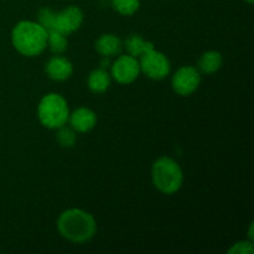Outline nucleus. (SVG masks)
I'll return each instance as SVG.
<instances>
[{"instance_id": "nucleus-1", "label": "nucleus", "mask_w": 254, "mask_h": 254, "mask_svg": "<svg viewBox=\"0 0 254 254\" xmlns=\"http://www.w3.org/2000/svg\"><path fill=\"white\" fill-rule=\"evenodd\" d=\"M60 235L72 243H84L94 237L97 222L93 216L81 208L64 211L57 218Z\"/></svg>"}, {"instance_id": "nucleus-2", "label": "nucleus", "mask_w": 254, "mask_h": 254, "mask_svg": "<svg viewBox=\"0 0 254 254\" xmlns=\"http://www.w3.org/2000/svg\"><path fill=\"white\" fill-rule=\"evenodd\" d=\"M14 49L24 56H37L47 46V31L35 21L22 20L17 22L11 31Z\"/></svg>"}, {"instance_id": "nucleus-3", "label": "nucleus", "mask_w": 254, "mask_h": 254, "mask_svg": "<svg viewBox=\"0 0 254 254\" xmlns=\"http://www.w3.org/2000/svg\"><path fill=\"white\" fill-rule=\"evenodd\" d=\"M151 180L160 192L173 195L183 186V169L174 159L161 156L151 166Z\"/></svg>"}, {"instance_id": "nucleus-4", "label": "nucleus", "mask_w": 254, "mask_h": 254, "mask_svg": "<svg viewBox=\"0 0 254 254\" xmlns=\"http://www.w3.org/2000/svg\"><path fill=\"white\" fill-rule=\"evenodd\" d=\"M69 109L67 101L59 93L44 96L37 106V118L49 129H59L68 122Z\"/></svg>"}, {"instance_id": "nucleus-5", "label": "nucleus", "mask_w": 254, "mask_h": 254, "mask_svg": "<svg viewBox=\"0 0 254 254\" xmlns=\"http://www.w3.org/2000/svg\"><path fill=\"white\" fill-rule=\"evenodd\" d=\"M139 66L145 76L155 81L164 79L170 74L171 71V64L168 57L163 52L156 51L155 49L141 55Z\"/></svg>"}, {"instance_id": "nucleus-6", "label": "nucleus", "mask_w": 254, "mask_h": 254, "mask_svg": "<svg viewBox=\"0 0 254 254\" xmlns=\"http://www.w3.org/2000/svg\"><path fill=\"white\" fill-rule=\"evenodd\" d=\"M201 83V74L197 68L192 66L180 67L171 79L173 89L180 96H190L197 91Z\"/></svg>"}, {"instance_id": "nucleus-7", "label": "nucleus", "mask_w": 254, "mask_h": 254, "mask_svg": "<svg viewBox=\"0 0 254 254\" xmlns=\"http://www.w3.org/2000/svg\"><path fill=\"white\" fill-rule=\"evenodd\" d=\"M140 73V66L136 57L131 55H122L112 64V77L118 83L129 84L135 81Z\"/></svg>"}, {"instance_id": "nucleus-8", "label": "nucleus", "mask_w": 254, "mask_h": 254, "mask_svg": "<svg viewBox=\"0 0 254 254\" xmlns=\"http://www.w3.org/2000/svg\"><path fill=\"white\" fill-rule=\"evenodd\" d=\"M83 22V12L78 6L69 5L61 11L56 12L55 19V31L64 35H69L77 31Z\"/></svg>"}, {"instance_id": "nucleus-9", "label": "nucleus", "mask_w": 254, "mask_h": 254, "mask_svg": "<svg viewBox=\"0 0 254 254\" xmlns=\"http://www.w3.org/2000/svg\"><path fill=\"white\" fill-rule=\"evenodd\" d=\"M45 72L54 81H66L73 73V66L66 57L54 56L47 61Z\"/></svg>"}, {"instance_id": "nucleus-10", "label": "nucleus", "mask_w": 254, "mask_h": 254, "mask_svg": "<svg viewBox=\"0 0 254 254\" xmlns=\"http://www.w3.org/2000/svg\"><path fill=\"white\" fill-rule=\"evenodd\" d=\"M68 121L73 130L78 131V133H87L96 126L97 116L92 109L81 107V108H77L72 114H69Z\"/></svg>"}, {"instance_id": "nucleus-11", "label": "nucleus", "mask_w": 254, "mask_h": 254, "mask_svg": "<svg viewBox=\"0 0 254 254\" xmlns=\"http://www.w3.org/2000/svg\"><path fill=\"white\" fill-rule=\"evenodd\" d=\"M97 52L104 57H111L118 55L122 51V40L114 34H103L97 39L94 44Z\"/></svg>"}, {"instance_id": "nucleus-12", "label": "nucleus", "mask_w": 254, "mask_h": 254, "mask_svg": "<svg viewBox=\"0 0 254 254\" xmlns=\"http://www.w3.org/2000/svg\"><path fill=\"white\" fill-rule=\"evenodd\" d=\"M223 64L222 55L218 51H207L202 54L198 60V71L202 73L211 74L217 72Z\"/></svg>"}, {"instance_id": "nucleus-13", "label": "nucleus", "mask_w": 254, "mask_h": 254, "mask_svg": "<svg viewBox=\"0 0 254 254\" xmlns=\"http://www.w3.org/2000/svg\"><path fill=\"white\" fill-rule=\"evenodd\" d=\"M126 47L128 50L129 55L134 57H140L145 52L154 50V44L151 41H146L139 34H131L127 37Z\"/></svg>"}, {"instance_id": "nucleus-14", "label": "nucleus", "mask_w": 254, "mask_h": 254, "mask_svg": "<svg viewBox=\"0 0 254 254\" xmlns=\"http://www.w3.org/2000/svg\"><path fill=\"white\" fill-rule=\"evenodd\" d=\"M87 83H88V88L93 93H103L111 86V76L103 68L94 69L89 73Z\"/></svg>"}, {"instance_id": "nucleus-15", "label": "nucleus", "mask_w": 254, "mask_h": 254, "mask_svg": "<svg viewBox=\"0 0 254 254\" xmlns=\"http://www.w3.org/2000/svg\"><path fill=\"white\" fill-rule=\"evenodd\" d=\"M67 37L66 35L59 31L47 32V46L50 47L54 54H62L67 50Z\"/></svg>"}, {"instance_id": "nucleus-16", "label": "nucleus", "mask_w": 254, "mask_h": 254, "mask_svg": "<svg viewBox=\"0 0 254 254\" xmlns=\"http://www.w3.org/2000/svg\"><path fill=\"white\" fill-rule=\"evenodd\" d=\"M114 9L122 15H129L135 14L140 7V0H112Z\"/></svg>"}, {"instance_id": "nucleus-17", "label": "nucleus", "mask_w": 254, "mask_h": 254, "mask_svg": "<svg viewBox=\"0 0 254 254\" xmlns=\"http://www.w3.org/2000/svg\"><path fill=\"white\" fill-rule=\"evenodd\" d=\"M55 19H56V11H54L50 7H42L37 14V22L47 32L55 31Z\"/></svg>"}, {"instance_id": "nucleus-18", "label": "nucleus", "mask_w": 254, "mask_h": 254, "mask_svg": "<svg viewBox=\"0 0 254 254\" xmlns=\"http://www.w3.org/2000/svg\"><path fill=\"white\" fill-rule=\"evenodd\" d=\"M57 141L62 148H71L74 143H76V133L72 128H66V127H61L59 128V133L56 135Z\"/></svg>"}, {"instance_id": "nucleus-19", "label": "nucleus", "mask_w": 254, "mask_h": 254, "mask_svg": "<svg viewBox=\"0 0 254 254\" xmlns=\"http://www.w3.org/2000/svg\"><path fill=\"white\" fill-rule=\"evenodd\" d=\"M253 241H240L228 250L230 254H253Z\"/></svg>"}, {"instance_id": "nucleus-20", "label": "nucleus", "mask_w": 254, "mask_h": 254, "mask_svg": "<svg viewBox=\"0 0 254 254\" xmlns=\"http://www.w3.org/2000/svg\"><path fill=\"white\" fill-rule=\"evenodd\" d=\"M248 236H250V241H253V223H251L250 232H248Z\"/></svg>"}, {"instance_id": "nucleus-21", "label": "nucleus", "mask_w": 254, "mask_h": 254, "mask_svg": "<svg viewBox=\"0 0 254 254\" xmlns=\"http://www.w3.org/2000/svg\"><path fill=\"white\" fill-rule=\"evenodd\" d=\"M103 57H104V56H103ZM109 64V61H108V60H106V57H104L103 61L101 62V66H102V67H106V64Z\"/></svg>"}, {"instance_id": "nucleus-22", "label": "nucleus", "mask_w": 254, "mask_h": 254, "mask_svg": "<svg viewBox=\"0 0 254 254\" xmlns=\"http://www.w3.org/2000/svg\"><path fill=\"white\" fill-rule=\"evenodd\" d=\"M246 1H247V2H250V4H253V1H254V0H246Z\"/></svg>"}]
</instances>
